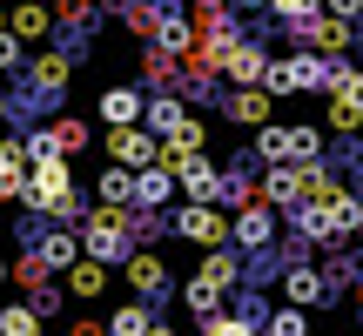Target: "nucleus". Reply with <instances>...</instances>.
<instances>
[{
	"instance_id": "obj_2",
	"label": "nucleus",
	"mask_w": 363,
	"mask_h": 336,
	"mask_svg": "<svg viewBox=\"0 0 363 336\" xmlns=\"http://www.w3.org/2000/svg\"><path fill=\"white\" fill-rule=\"evenodd\" d=\"M175 235H182V242H202V249H222V242H229V222H222L208 202H189L175 215Z\"/></svg>"
},
{
	"instance_id": "obj_21",
	"label": "nucleus",
	"mask_w": 363,
	"mask_h": 336,
	"mask_svg": "<svg viewBox=\"0 0 363 336\" xmlns=\"http://www.w3.org/2000/svg\"><path fill=\"white\" fill-rule=\"evenodd\" d=\"M269 202H283V208L303 202V168H269Z\"/></svg>"
},
{
	"instance_id": "obj_13",
	"label": "nucleus",
	"mask_w": 363,
	"mask_h": 336,
	"mask_svg": "<svg viewBox=\"0 0 363 336\" xmlns=\"http://www.w3.org/2000/svg\"><path fill=\"white\" fill-rule=\"evenodd\" d=\"M142 121H148V135H182V121H189V108H182V94H155V101L142 108Z\"/></svg>"
},
{
	"instance_id": "obj_20",
	"label": "nucleus",
	"mask_w": 363,
	"mask_h": 336,
	"mask_svg": "<svg viewBox=\"0 0 363 336\" xmlns=\"http://www.w3.org/2000/svg\"><path fill=\"white\" fill-rule=\"evenodd\" d=\"M155 330V316H148V303H128V310L108 316V336H148Z\"/></svg>"
},
{
	"instance_id": "obj_15",
	"label": "nucleus",
	"mask_w": 363,
	"mask_h": 336,
	"mask_svg": "<svg viewBox=\"0 0 363 336\" xmlns=\"http://www.w3.org/2000/svg\"><path fill=\"white\" fill-rule=\"evenodd\" d=\"M48 142H54V155H81V148H88L94 142V135H88V121H81V115H61V121H54V128H48Z\"/></svg>"
},
{
	"instance_id": "obj_26",
	"label": "nucleus",
	"mask_w": 363,
	"mask_h": 336,
	"mask_svg": "<svg viewBox=\"0 0 363 336\" xmlns=\"http://www.w3.org/2000/svg\"><path fill=\"white\" fill-rule=\"evenodd\" d=\"M269 336H310V316H303V310H276L269 316Z\"/></svg>"
},
{
	"instance_id": "obj_30",
	"label": "nucleus",
	"mask_w": 363,
	"mask_h": 336,
	"mask_svg": "<svg viewBox=\"0 0 363 336\" xmlns=\"http://www.w3.org/2000/svg\"><path fill=\"white\" fill-rule=\"evenodd\" d=\"M7 276H13V262H7V256H0V283H7Z\"/></svg>"
},
{
	"instance_id": "obj_25",
	"label": "nucleus",
	"mask_w": 363,
	"mask_h": 336,
	"mask_svg": "<svg viewBox=\"0 0 363 336\" xmlns=\"http://www.w3.org/2000/svg\"><path fill=\"white\" fill-rule=\"evenodd\" d=\"M202 336H256V323H249V316H208V323H202Z\"/></svg>"
},
{
	"instance_id": "obj_4",
	"label": "nucleus",
	"mask_w": 363,
	"mask_h": 336,
	"mask_svg": "<svg viewBox=\"0 0 363 336\" xmlns=\"http://www.w3.org/2000/svg\"><path fill=\"white\" fill-rule=\"evenodd\" d=\"M303 40H310L323 61H343V47H350V21H337V13H316V21H303Z\"/></svg>"
},
{
	"instance_id": "obj_1",
	"label": "nucleus",
	"mask_w": 363,
	"mask_h": 336,
	"mask_svg": "<svg viewBox=\"0 0 363 336\" xmlns=\"http://www.w3.org/2000/svg\"><path fill=\"white\" fill-rule=\"evenodd\" d=\"M81 256H94V262H128L135 256V215L128 208H88L81 215Z\"/></svg>"
},
{
	"instance_id": "obj_32",
	"label": "nucleus",
	"mask_w": 363,
	"mask_h": 336,
	"mask_svg": "<svg viewBox=\"0 0 363 336\" xmlns=\"http://www.w3.org/2000/svg\"><path fill=\"white\" fill-rule=\"evenodd\" d=\"M0 34H7V7H0Z\"/></svg>"
},
{
	"instance_id": "obj_31",
	"label": "nucleus",
	"mask_w": 363,
	"mask_h": 336,
	"mask_svg": "<svg viewBox=\"0 0 363 336\" xmlns=\"http://www.w3.org/2000/svg\"><path fill=\"white\" fill-rule=\"evenodd\" d=\"M94 7H128V0H94Z\"/></svg>"
},
{
	"instance_id": "obj_24",
	"label": "nucleus",
	"mask_w": 363,
	"mask_h": 336,
	"mask_svg": "<svg viewBox=\"0 0 363 336\" xmlns=\"http://www.w3.org/2000/svg\"><path fill=\"white\" fill-rule=\"evenodd\" d=\"M182 303H189V310L202 316V323H208V316L222 310V296H216V289H208V283H195V276H189V289H182Z\"/></svg>"
},
{
	"instance_id": "obj_28",
	"label": "nucleus",
	"mask_w": 363,
	"mask_h": 336,
	"mask_svg": "<svg viewBox=\"0 0 363 336\" xmlns=\"http://www.w3.org/2000/svg\"><path fill=\"white\" fill-rule=\"evenodd\" d=\"M13 67H27V40L0 34V74H13Z\"/></svg>"
},
{
	"instance_id": "obj_22",
	"label": "nucleus",
	"mask_w": 363,
	"mask_h": 336,
	"mask_svg": "<svg viewBox=\"0 0 363 336\" xmlns=\"http://www.w3.org/2000/svg\"><path fill=\"white\" fill-rule=\"evenodd\" d=\"M330 128H337V135L363 128V94H337V101H330Z\"/></svg>"
},
{
	"instance_id": "obj_17",
	"label": "nucleus",
	"mask_w": 363,
	"mask_h": 336,
	"mask_svg": "<svg viewBox=\"0 0 363 336\" xmlns=\"http://www.w3.org/2000/svg\"><path fill=\"white\" fill-rule=\"evenodd\" d=\"M195 283H208V289L222 296V289H235V283H242V269H235V256H229V249H216V256H202Z\"/></svg>"
},
{
	"instance_id": "obj_29",
	"label": "nucleus",
	"mask_w": 363,
	"mask_h": 336,
	"mask_svg": "<svg viewBox=\"0 0 363 336\" xmlns=\"http://www.w3.org/2000/svg\"><path fill=\"white\" fill-rule=\"evenodd\" d=\"M330 13H337V21H357V13H363V0H330Z\"/></svg>"
},
{
	"instance_id": "obj_19",
	"label": "nucleus",
	"mask_w": 363,
	"mask_h": 336,
	"mask_svg": "<svg viewBox=\"0 0 363 336\" xmlns=\"http://www.w3.org/2000/svg\"><path fill=\"white\" fill-rule=\"evenodd\" d=\"M94 189H101L108 208H128V202H135V168H101V181H94Z\"/></svg>"
},
{
	"instance_id": "obj_3",
	"label": "nucleus",
	"mask_w": 363,
	"mask_h": 336,
	"mask_svg": "<svg viewBox=\"0 0 363 336\" xmlns=\"http://www.w3.org/2000/svg\"><path fill=\"white\" fill-rule=\"evenodd\" d=\"M108 155H115V168H148L162 155V142L135 121V128H108Z\"/></svg>"
},
{
	"instance_id": "obj_27",
	"label": "nucleus",
	"mask_w": 363,
	"mask_h": 336,
	"mask_svg": "<svg viewBox=\"0 0 363 336\" xmlns=\"http://www.w3.org/2000/svg\"><path fill=\"white\" fill-rule=\"evenodd\" d=\"M269 7L283 13V21H296V27H303V21H316V7H323V0H269Z\"/></svg>"
},
{
	"instance_id": "obj_8",
	"label": "nucleus",
	"mask_w": 363,
	"mask_h": 336,
	"mask_svg": "<svg viewBox=\"0 0 363 336\" xmlns=\"http://www.w3.org/2000/svg\"><path fill=\"white\" fill-rule=\"evenodd\" d=\"M229 242H242V249H269L276 242V215H269V208H242V215H235L229 222Z\"/></svg>"
},
{
	"instance_id": "obj_23",
	"label": "nucleus",
	"mask_w": 363,
	"mask_h": 336,
	"mask_svg": "<svg viewBox=\"0 0 363 336\" xmlns=\"http://www.w3.org/2000/svg\"><path fill=\"white\" fill-rule=\"evenodd\" d=\"M0 336H40L34 303H7V310H0Z\"/></svg>"
},
{
	"instance_id": "obj_7",
	"label": "nucleus",
	"mask_w": 363,
	"mask_h": 336,
	"mask_svg": "<svg viewBox=\"0 0 363 336\" xmlns=\"http://www.w3.org/2000/svg\"><path fill=\"white\" fill-rule=\"evenodd\" d=\"M128 289H135L142 303H155L162 289H169V262H162V256H142V249H135V256H128Z\"/></svg>"
},
{
	"instance_id": "obj_12",
	"label": "nucleus",
	"mask_w": 363,
	"mask_h": 336,
	"mask_svg": "<svg viewBox=\"0 0 363 336\" xmlns=\"http://www.w3.org/2000/svg\"><path fill=\"white\" fill-rule=\"evenodd\" d=\"M222 67H229V81H242V88H256L262 81V47H249V40H229V47H222Z\"/></svg>"
},
{
	"instance_id": "obj_6",
	"label": "nucleus",
	"mask_w": 363,
	"mask_h": 336,
	"mask_svg": "<svg viewBox=\"0 0 363 336\" xmlns=\"http://www.w3.org/2000/svg\"><path fill=\"white\" fill-rule=\"evenodd\" d=\"M21 195H27V148L0 135V202H21Z\"/></svg>"
},
{
	"instance_id": "obj_10",
	"label": "nucleus",
	"mask_w": 363,
	"mask_h": 336,
	"mask_svg": "<svg viewBox=\"0 0 363 336\" xmlns=\"http://www.w3.org/2000/svg\"><path fill=\"white\" fill-rule=\"evenodd\" d=\"M34 256L40 262H48V269H74V262H81V235H67V229H40V242H34Z\"/></svg>"
},
{
	"instance_id": "obj_11",
	"label": "nucleus",
	"mask_w": 363,
	"mask_h": 336,
	"mask_svg": "<svg viewBox=\"0 0 363 336\" xmlns=\"http://www.w3.org/2000/svg\"><path fill=\"white\" fill-rule=\"evenodd\" d=\"M142 88H108L101 94V121H108V128H135V121H142Z\"/></svg>"
},
{
	"instance_id": "obj_18",
	"label": "nucleus",
	"mask_w": 363,
	"mask_h": 336,
	"mask_svg": "<svg viewBox=\"0 0 363 336\" xmlns=\"http://www.w3.org/2000/svg\"><path fill=\"white\" fill-rule=\"evenodd\" d=\"M283 289H289V303H296V310H316L330 283H323L316 269H289V276H283Z\"/></svg>"
},
{
	"instance_id": "obj_9",
	"label": "nucleus",
	"mask_w": 363,
	"mask_h": 336,
	"mask_svg": "<svg viewBox=\"0 0 363 336\" xmlns=\"http://www.w3.org/2000/svg\"><path fill=\"white\" fill-rule=\"evenodd\" d=\"M169 195H175V168H162V162L135 168V208H162Z\"/></svg>"
},
{
	"instance_id": "obj_5",
	"label": "nucleus",
	"mask_w": 363,
	"mask_h": 336,
	"mask_svg": "<svg viewBox=\"0 0 363 336\" xmlns=\"http://www.w3.org/2000/svg\"><path fill=\"white\" fill-rule=\"evenodd\" d=\"M7 34L13 40H54V7L48 0H21V7L7 13Z\"/></svg>"
},
{
	"instance_id": "obj_14",
	"label": "nucleus",
	"mask_w": 363,
	"mask_h": 336,
	"mask_svg": "<svg viewBox=\"0 0 363 336\" xmlns=\"http://www.w3.org/2000/svg\"><path fill=\"white\" fill-rule=\"evenodd\" d=\"M67 296H81V303H94V296H108V262H94V256H81L74 269H67Z\"/></svg>"
},
{
	"instance_id": "obj_16",
	"label": "nucleus",
	"mask_w": 363,
	"mask_h": 336,
	"mask_svg": "<svg viewBox=\"0 0 363 336\" xmlns=\"http://www.w3.org/2000/svg\"><path fill=\"white\" fill-rule=\"evenodd\" d=\"M229 121H242V128H249V121L269 128V94H262V88H235L229 94Z\"/></svg>"
}]
</instances>
